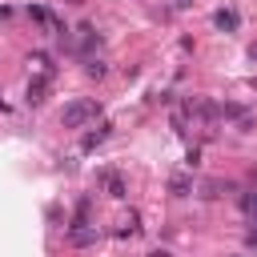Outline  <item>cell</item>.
Instances as JSON below:
<instances>
[{
    "mask_svg": "<svg viewBox=\"0 0 257 257\" xmlns=\"http://www.w3.org/2000/svg\"><path fill=\"white\" fill-rule=\"evenodd\" d=\"M96 116H100V100H96V96H80V100L64 104L60 124H64V128H80V124H88V120H96Z\"/></svg>",
    "mask_w": 257,
    "mask_h": 257,
    "instance_id": "obj_1",
    "label": "cell"
},
{
    "mask_svg": "<svg viewBox=\"0 0 257 257\" xmlns=\"http://www.w3.org/2000/svg\"><path fill=\"white\" fill-rule=\"evenodd\" d=\"M100 185H104V193H108V197H116V201L124 197V177H120V173L104 169V173H100Z\"/></svg>",
    "mask_w": 257,
    "mask_h": 257,
    "instance_id": "obj_2",
    "label": "cell"
},
{
    "mask_svg": "<svg viewBox=\"0 0 257 257\" xmlns=\"http://www.w3.org/2000/svg\"><path fill=\"white\" fill-rule=\"evenodd\" d=\"M96 237H100L96 225H72V229H68V241H72V245H96Z\"/></svg>",
    "mask_w": 257,
    "mask_h": 257,
    "instance_id": "obj_3",
    "label": "cell"
},
{
    "mask_svg": "<svg viewBox=\"0 0 257 257\" xmlns=\"http://www.w3.org/2000/svg\"><path fill=\"white\" fill-rule=\"evenodd\" d=\"M44 92H48V72H40V76L28 84V104H40V100H44Z\"/></svg>",
    "mask_w": 257,
    "mask_h": 257,
    "instance_id": "obj_4",
    "label": "cell"
},
{
    "mask_svg": "<svg viewBox=\"0 0 257 257\" xmlns=\"http://www.w3.org/2000/svg\"><path fill=\"white\" fill-rule=\"evenodd\" d=\"M213 24H217V28H225V32H233V28H237V24H241V16H237V12H233V8H221V12H217V16H213Z\"/></svg>",
    "mask_w": 257,
    "mask_h": 257,
    "instance_id": "obj_5",
    "label": "cell"
},
{
    "mask_svg": "<svg viewBox=\"0 0 257 257\" xmlns=\"http://www.w3.org/2000/svg\"><path fill=\"white\" fill-rule=\"evenodd\" d=\"M169 193H173V197H189V193H193V181H189L185 173H177V177H169Z\"/></svg>",
    "mask_w": 257,
    "mask_h": 257,
    "instance_id": "obj_6",
    "label": "cell"
},
{
    "mask_svg": "<svg viewBox=\"0 0 257 257\" xmlns=\"http://www.w3.org/2000/svg\"><path fill=\"white\" fill-rule=\"evenodd\" d=\"M104 137H108V124H100L96 133H88V137H84V149H96V145H100Z\"/></svg>",
    "mask_w": 257,
    "mask_h": 257,
    "instance_id": "obj_7",
    "label": "cell"
},
{
    "mask_svg": "<svg viewBox=\"0 0 257 257\" xmlns=\"http://www.w3.org/2000/svg\"><path fill=\"white\" fill-rule=\"evenodd\" d=\"M84 72H88V76H96V80H100V76H104V72H108V68H104V60H88V64H84Z\"/></svg>",
    "mask_w": 257,
    "mask_h": 257,
    "instance_id": "obj_8",
    "label": "cell"
},
{
    "mask_svg": "<svg viewBox=\"0 0 257 257\" xmlns=\"http://www.w3.org/2000/svg\"><path fill=\"white\" fill-rule=\"evenodd\" d=\"M241 205H245V209H249V213H253V209H257V193H249V197H245V201H241Z\"/></svg>",
    "mask_w": 257,
    "mask_h": 257,
    "instance_id": "obj_9",
    "label": "cell"
},
{
    "mask_svg": "<svg viewBox=\"0 0 257 257\" xmlns=\"http://www.w3.org/2000/svg\"><path fill=\"white\" fill-rule=\"evenodd\" d=\"M249 249H257V229H253V233H249Z\"/></svg>",
    "mask_w": 257,
    "mask_h": 257,
    "instance_id": "obj_10",
    "label": "cell"
},
{
    "mask_svg": "<svg viewBox=\"0 0 257 257\" xmlns=\"http://www.w3.org/2000/svg\"><path fill=\"white\" fill-rule=\"evenodd\" d=\"M149 257H169V253H165V249H153V253H149Z\"/></svg>",
    "mask_w": 257,
    "mask_h": 257,
    "instance_id": "obj_11",
    "label": "cell"
},
{
    "mask_svg": "<svg viewBox=\"0 0 257 257\" xmlns=\"http://www.w3.org/2000/svg\"><path fill=\"white\" fill-rule=\"evenodd\" d=\"M249 56H253V60H257V44H253V48H249Z\"/></svg>",
    "mask_w": 257,
    "mask_h": 257,
    "instance_id": "obj_12",
    "label": "cell"
}]
</instances>
